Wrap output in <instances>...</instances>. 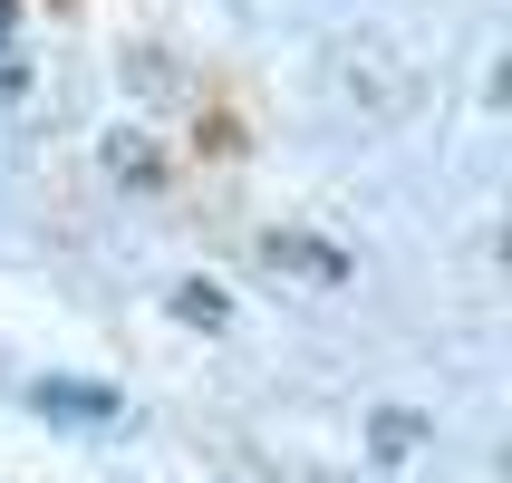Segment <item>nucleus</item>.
Wrapping results in <instances>:
<instances>
[{"label": "nucleus", "instance_id": "39448f33", "mask_svg": "<svg viewBox=\"0 0 512 483\" xmlns=\"http://www.w3.org/2000/svg\"><path fill=\"white\" fill-rule=\"evenodd\" d=\"M10 20H20V0H0V49H10Z\"/></svg>", "mask_w": 512, "mask_h": 483}, {"label": "nucleus", "instance_id": "f03ea898", "mask_svg": "<svg viewBox=\"0 0 512 483\" xmlns=\"http://www.w3.org/2000/svg\"><path fill=\"white\" fill-rule=\"evenodd\" d=\"M29 406H39V416H78V426H107V416H116L107 387H68V377H39V387H29Z\"/></svg>", "mask_w": 512, "mask_h": 483}, {"label": "nucleus", "instance_id": "7ed1b4c3", "mask_svg": "<svg viewBox=\"0 0 512 483\" xmlns=\"http://www.w3.org/2000/svg\"><path fill=\"white\" fill-rule=\"evenodd\" d=\"M107 174H116V184H155V145H145L136 126H116V136H107Z\"/></svg>", "mask_w": 512, "mask_h": 483}, {"label": "nucleus", "instance_id": "f257e3e1", "mask_svg": "<svg viewBox=\"0 0 512 483\" xmlns=\"http://www.w3.org/2000/svg\"><path fill=\"white\" fill-rule=\"evenodd\" d=\"M261 261H271V271H300V281H319V290L348 281V261L329 252V242H310V232H271V242H261Z\"/></svg>", "mask_w": 512, "mask_h": 483}, {"label": "nucleus", "instance_id": "20e7f679", "mask_svg": "<svg viewBox=\"0 0 512 483\" xmlns=\"http://www.w3.org/2000/svg\"><path fill=\"white\" fill-rule=\"evenodd\" d=\"M174 319H194V329H223V300H213L203 281H184V290H174Z\"/></svg>", "mask_w": 512, "mask_h": 483}]
</instances>
